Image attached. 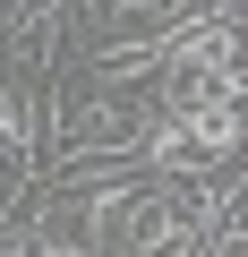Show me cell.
<instances>
[{
    "label": "cell",
    "mask_w": 248,
    "mask_h": 257,
    "mask_svg": "<svg viewBox=\"0 0 248 257\" xmlns=\"http://www.w3.org/2000/svg\"><path fill=\"white\" fill-rule=\"evenodd\" d=\"M231 60H239V52H188V60H171V69H163V120L239 103V69H231Z\"/></svg>",
    "instance_id": "obj_1"
}]
</instances>
